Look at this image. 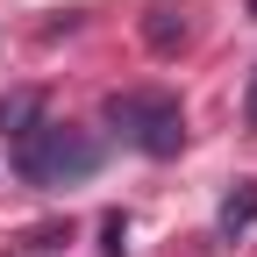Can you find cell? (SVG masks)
I'll list each match as a JSON object with an SVG mask.
<instances>
[{"mask_svg":"<svg viewBox=\"0 0 257 257\" xmlns=\"http://www.w3.org/2000/svg\"><path fill=\"white\" fill-rule=\"evenodd\" d=\"M250 15H257V0H250Z\"/></svg>","mask_w":257,"mask_h":257,"instance_id":"obj_7","label":"cell"},{"mask_svg":"<svg viewBox=\"0 0 257 257\" xmlns=\"http://www.w3.org/2000/svg\"><path fill=\"white\" fill-rule=\"evenodd\" d=\"M250 114H257V93H250Z\"/></svg>","mask_w":257,"mask_h":257,"instance_id":"obj_6","label":"cell"},{"mask_svg":"<svg viewBox=\"0 0 257 257\" xmlns=\"http://www.w3.org/2000/svg\"><path fill=\"white\" fill-rule=\"evenodd\" d=\"M143 43H150L157 57H172V50L186 43V15L165 8V0H157V8H143Z\"/></svg>","mask_w":257,"mask_h":257,"instance_id":"obj_3","label":"cell"},{"mask_svg":"<svg viewBox=\"0 0 257 257\" xmlns=\"http://www.w3.org/2000/svg\"><path fill=\"white\" fill-rule=\"evenodd\" d=\"M100 172V143L86 136V128L72 121H36V128H22L15 136V179L22 186H79Z\"/></svg>","mask_w":257,"mask_h":257,"instance_id":"obj_1","label":"cell"},{"mask_svg":"<svg viewBox=\"0 0 257 257\" xmlns=\"http://www.w3.org/2000/svg\"><path fill=\"white\" fill-rule=\"evenodd\" d=\"M107 128L121 143H136L143 157H179L186 143V107L172 100V93H107Z\"/></svg>","mask_w":257,"mask_h":257,"instance_id":"obj_2","label":"cell"},{"mask_svg":"<svg viewBox=\"0 0 257 257\" xmlns=\"http://www.w3.org/2000/svg\"><path fill=\"white\" fill-rule=\"evenodd\" d=\"M100 250H107V257H121V250H128V221H121V214H107V221H100Z\"/></svg>","mask_w":257,"mask_h":257,"instance_id":"obj_5","label":"cell"},{"mask_svg":"<svg viewBox=\"0 0 257 257\" xmlns=\"http://www.w3.org/2000/svg\"><path fill=\"white\" fill-rule=\"evenodd\" d=\"M250 221H257V186H250V179H236V193L221 200V236L236 243V236L250 229Z\"/></svg>","mask_w":257,"mask_h":257,"instance_id":"obj_4","label":"cell"}]
</instances>
